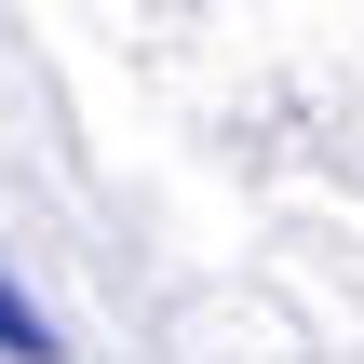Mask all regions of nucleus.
I'll return each instance as SVG.
<instances>
[{"mask_svg":"<svg viewBox=\"0 0 364 364\" xmlns=\"http://www.w3.org/2000/svg\"><path fill=\"white\" fill-rule=\"evenodd\" d=\"M0 351H14V364H68L54 324H41V297H14V284H0Z\"/></svg>","mask_w":364,"mask_h":364,"instance_id":"1","label":"nucleus"}]
</instances>
